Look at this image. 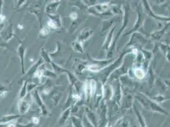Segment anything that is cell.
Masks as SVG:
<instances>
[{
    "mask_svg": "<svg viewBox=\"0 0 170 127\" xmlns=\"http://www.w3.org/2000/svg\"><path fill=\"white\" fill-rule=\"evenodd\" d=\"M29 108V104L27 99H20V101L19 103V110L21 114H25Z\"/></svg>",
    "mask_w": 170,
    "mask_h": 127,
    "instance_id": "6da1fadb",
    "label": "cell"
},
{
    "mask_svg": "<svg viewBox=\"0 0 170 127\" xmlns=\"http://www.w3.org/2000/svg\"><path fill=\"white\" fill-rule=\"evenodd\" d=\"M14 36L13 32V25H10L8 28L3 32H2V37L5 42H8L9 40H11Z\"/></svg>",
    "mask_w": 170,
    "mask_h": 127,
    "instance_id": "7a4b0ae2",
    "label": "cell"
},
{
    "mask_svg": "<svg viewBox=\"0 0 170 127\" xmlns=\"http://www.w3.org/2000/svg\"><path fill=\"white\" fill-rule=\"evenodd\" d=\"M18 55L20 59V63L22 66V74H24V55H25V47L23 44H20L18 49Z\"/></svg>",
    "mask_w": 170,
    "mask_h": 127,
    "instance_id": "3957f363",
    "label": "cell"
},
{
    "mask_svg": "<svg viewBox=\"0 0 170 127\" xmlns=\"http://www.w3.org/2000/svg\"><path fill=\"white\" fill-rule=\"evenodd\" d=\"M20 115L17 114H9L5 115L0 118V123H10L20 118Z\"/></svg>",
    "mask_w": 170,
    "mask_h": 127,
    "instance_id": "277c9868",
    "label": "cell"
},
{
    "mask_svg": "<svg viewBox=\"0 0 170 127\" xmlns=\"http://www.w3.org/2000/svg\"><path fill=\"white\" fill-rule=\"evenodd\" d=\"M26 94H27V82H26L23 84V86L22 87L21 90H20V94H19V98L20 99H24L26 97Z\"/></svg>",
    "mask_w": 170,
    "mask_h": 127,
    "instance_id": "5b68a950",
    "label": "cell"
},
{
    "mask_svg": "<svg viewBox=\"0 0 170 127\" xmlns=\"http://www.w3.org/2000/svg\"><path fill=\"white\" fill-rule=\"evenodd\" d=\"M135 74L137 75V76L139 78H142L144 76V73L142 70H141V69H136L135 70Z\"/></svg>",
    "mask_w": 170,
    "mask_h": 127,
    "instance_id": "8992f818",
    "label": "cell"
},
{
    "mask_svg": "<svg viewBox=\"0 0 170 127\" xmlns=\"http://www.w3.org/2000/svg\"><path fill=\"white\" fill-rule=\"evenodd\" d=\"M6 21V17L2 15V14H0V23H1V24H5V22Z\"/></svg>",
    "mask_w": 170,
    "mask_h": 127,
    "instance_id": "52a82bcc",
    "label": "cell"
},
{
    "mask_svg": "<svg viewBox=\"0 0 170 127\" xmlns=\"http://www.w3.org/2000/svg\"><path fill=\"white\" fill-rule=\"evenodd\" d=\"M48 26H49L50 27L52 28H56V25H55V23H54L53 22H52V21H51V20L48 22Z\"/></svg>",
    "mask_w": 170,
    "mask_h": 127,
    "instance_id": "ba28073f",
    "label": "cell"
},
{
    "mask_svg": "<svg viewBox=\"0 0 170 127\" xmlns=\"http://www.w3.org/2000/svg\"><path fill=\"white\" fill-rule=\"evenodd\" d=\"M38 122H39V120H38L37 118H36V117L32 118V123H33L38 124Z\"/></svg>",
    "mask_w": 170,
    "mask_h": 127,
    "instance_id": "9c48e42d",
    "label": "cell"
},
{
    "mask_svg": "<svg viewBox=\"0 0 170 127\" xmlns=\"http://www.w3.org/2000/svg\"><path fill=\"white\" fill-rule=\"evenodd\" d=\"M3 4V1H2V0H0V14H2V9Z\"/></svg>",
    "mask_w": 170,
    "mask_h": 127,
    "instance_id": "30bf717a",
    "label": "cell"
},
{
    "mask_svg": "<svg viewBox=\"0 0 170 127\" xmlns=\"http://www.w3.org/2000/svg\"><path fill=\"white\" fill-rule=\"evenodd\" d=\"M3 96H4V95H2V96H0V100H2V99L3 97Z\"/></svg>",
    "mask_w": 170,
    "mask_h": 127,
    "instance_id": "8fae6325",
    "label": "cell"
},
{
    "mask_svg": "<svg viewBox=\"0 0 170 127\" xmlns=\"http://www.w3.org/2000/svg\"><path fill=\"white\" fill-rule=\"evenodd\" d=\"M2 40V37H1V36H0V40Z\"/></svg>",
    "mask_w": 170,
    "mask_h": 127,
    "instance_id": "7c38bea8",
    "label": "cell"
}]
</instances>
